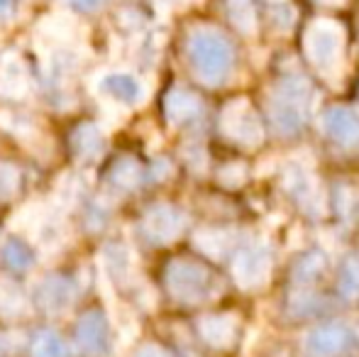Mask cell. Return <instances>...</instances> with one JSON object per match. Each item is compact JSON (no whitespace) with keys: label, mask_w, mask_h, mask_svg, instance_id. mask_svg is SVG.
Here are the masks:
<instances>
[{"label":"cell","mask_w":359,"mask_h":357,"mask_svg":"<svg viewBox=\"0 0 359 357\" xmlns=\"http://www.w3.org/2000/svg\"><path fill=\"white\" fill-rule=\"evenodd\" d=\"M49 210H52L49 201H27V203L10 218V228H13L15 233H22V235H27V238H32L39 225L44 223V218L49 215Z\"/></svg>","instance_id":"20"},{"label":"cell","mask_w":359,"mask_h":357,"mask_svg":"<svg viewBox=\"0 0 359 357\" xmlns=\"http://www.w3.org/2000/svg\"><path fill=\"white\" fill-rule=\"evenodd\" d=\"M90 90L98 103H113L120 108L137 105L147 98V86L137 74L128 69H105L90 79Z\"/></svg>","instance_id":"3"},{"label":"cell","mask_w":359,"mask_h":357,"mask_svg":"<svg viewBox=\"0 0 359 357\" xmlns=\"http://www.w3.org/2000/svg\"><path fill=\"white\" fill-rule=\"evenodd\" d=\"M34 299H37V306L49 316H62L72 309L74 299H76V289L74 284L67 279V276H44L42 281H37L34 286Z\"/></svg>","instance_id":"9"},{"label":"cell","mask_w":359,"mask_h":357,"mask_svg":"<svg viewBox=\"0 0 359 357\" xmlns=\"http://www.w3.org/2000/svg\"><path fill=\"white\" fill-rule=\"evenodd\" d=\"M86 194V181L81 174H64L57 184V191L52 196V203L59 210L67 213L69 208H74L76 203H81V196Z\"/></svg>","instance_id":"23"},{"label":"cell","mask_w":359,"mask_h":357,"mask_svg":"<svg viewBox=\"0 0 359 357\" xmlns=\"http://www.w3.org/2000/svg\"><path fill=\"white\" fill-rule=\"evenodd\" d=\"M323 133L340 144L359 142V115L350 108H330L323 115Z\"/></svg>","instance_id":"15"},{"label":"cell","mask_w":359,"mask_h":357,"mask_svg":"<svg viewBox=\"0 0 359 357\" xmlns=\"http://www.w3.org/2000/svg\"><path fill=\"white\" fill-rule=\"evenodd\" d=\"M0 260H3L5 267L13 269V271H27L34 267L32 250H29L20 238L5 240L3 248H0Z\"/></svg>","instance_id":"24"},{"label":"cell","mask_w":359,"mask_h":357,"mask_svg":"<svg viewBox=\"0 0 359 357\" xmlns=\"http://www.w3.org/2000/svg\"><path fill=\"white\" fill-rule=\"evenodd\" d=\"M137 357H171L169 353H166L164 348H159V345H154V343H147L140 348V353Z\"/></svg>","instance_id":"37"},{"label":"cell","mask_w":359,"mask_h":357,"mask_svg":"<svg viewBox=\"0 0 359 357\" xmlns=\"http://www.w3.org/2000/svg\"><path fill=\"white\" fill-rule=\"evenodd\" d=\"M284 186L288 194H291L306 210H318V206H320V194H318L316 179H313L311 172H306V167L291 164L286 172Z\"/></svg>","instance_id":"17"},{"label":"cell","mask_w":359,"mask_h":357,"mask_svg":"<svg viewBox=\"0 0 359 357\" xmlns=\"http://www.w3.org/2000/svg\"><path fill=\"white\" fill-rule=\"evenodd\" d=\"M198 333L210 348H227L237 335V318L227 314L203 316L198 321Z\"/></svg>","instance_id":"18"},{"label":"cell","mask_w":359,"mask_h":357,"mask_svg":"<svg viewBox=\"0 0 359 357\" xmlns=\"http://www.w3.org/2000/svg\"><path fill=\"white\" fill-rule=\"evenodd\" d=\"M108 181L115 191H135L142 184V167L137 164V159L133 157H120L118 162L110 167Z\"/></svg>","instance_id":"22"},{"label":"cell","mask_w":359,"mask_h":357,"mask_svg":"<svg viewBox=\"0 0 359 357\" xmlns=\"http://www.w3.org/2000/svg\"><path fill=\"white\" fill-rule=\"evenodd\" d=\"M166 289L179 301H203L213 294L215 279L194 260H174L166 267Z\"/></svg>","instance_id":"4"},{"label":"cell","mask_w":359,"mask_h":357,"mask_svg":"<svg viewBox=\"0 0 359 357\" xmlns=\"http://www.w3.org/2000/svg\"><path fill=\"white\" fill-rule=\"evenodd\" d=\"M20 189V172L18 167L8 162H0V201L15 196Z\"/></svg>","instance_id":"32"},{"label":"cell","mask_w":359,"mask_h":357,"mask_svg":"<svg viewBox=\"0 0 359 357\" xmlns=\"http://www.w3.org/2000/svg\"><path fill=\"white\" fill-rule=\"evenodd\" d=\"M25 348L22 330H0V357H18Z\"/></svg>","instance_id":"33"},{"label":"cell","mask_w":359,"mask_h":357,"mask_svg":"<svg viewBox=\"0 0 359 357\" xmlns=\"http://www.w3.org/2000/svg\"><path fill=\"white\" fill-rule=\"evenodd\" d=\"M271 271V255L264 245L252 243L237 252L232 262V276L242 289H257L269 279Z\"/></svg>","instance_id":"6"},{"label":"cell","mask_w":359,"mask_h":357,"mask_svg":"<svg viewBox=\"0 0 359 357\" xmlns=\"http://www.w3.org/2000/svg\"><path fill=\"white\" fill-rule=\"evenodd\" d=\"M110 218V203L108 201H93V203L88 206V210H86V228L93 230V233H98V230L105 228V223H108Z\"/></svg>","instance_id":"31"},{"label":"cell","mask_w":359,"mask_h":357,"mask_svg":"<svg viewBox=\"0 0 359 357\" xmlns=\"http://www.w3.org/2000/svg\"><path fill=\"white\" fill-rule=\"evenodd\" d=\"M32 357H69L67 343L62 340V335L54 330L44 328L32 338V348H29Z\"/></svg>","instance_id":"26"},{"label":"cell","mask_w":359,"mask_h":357,"mask_svg":"<svg viewBox=\"0 0 359 357\" xmlns=\"http://www.w3.org/2000/svg\"><path fill=\"white\" fill-rule=\"evenodd\" d=\"M15 13V0H0V18H10Z\"/></svg>","instance_id":"39"},{"label":"cell","mask_w":359,"mask_h":357,"mask_svg":"<svg viewBox=\"0 0 359 357\" xmlns=\"http://www.w3.org/2000/svg\"><path fill=\"white\" fill-rule=\"evenodd\" d=\"M110 0H67L69 8H74L76 13H98V10H103L105 5H108Z\"/></svg>","instance_id":"35"},{"label":"cell","mask_w":359,"mask_h":357,"mask_svg":"<svg viewBox=\"0 0 359 357\" xmlns=\"http://www.w3.org/2000/svg\"><path fill=\"white\" fill-rule=\"evenodd\" d=\"M39 47H79L81 25L67 13H52L39 20Z\"/></svg>","instance_id":"11"},{"label":"cell","mask_w":359,"mask_h":357,"mask_svg":"<svg viewBox=\"0 0 359 357\" xmlns=\"http://www.w3.org/2000/svg\"><path fill=\"white\" fill-rule=\"evenodd\" d=\"M320 3H330V5H337V3H342V0H320Z\"/></svg>","instance_id":"40"},{"label":"cell","mask_w":359,"mask_h":357,"mask_svg":"<svg viewBox=\"0 0 359 357\" xmlns=\"http://www.w3.org/2000/svg\"><path fill=\"white\" fill-rule=\"evenodd\" d=\"M279 98H286L291 100V103H298L303 105V108H308L311 105V98H313V90L308 86L303 79L293 76V79H284V81L279 83V88H276V93Z\"/></svg>","instance_id":"29"},{"label":"cell","mask_w":359,"mask_h":357,"mask_svg":"<svg viewBox=\"0 0 359 357\" xmlns=\"http://www.w3.org/2000/svg\"><path fill=\"white\" fill-rule=\"evenodd\" d=\"M347 328L340 323H323L318 328L308 330L301 343L303 357H335L347 345Z\"/></svg>","instance_id":"10"},{"label":"cell","mask_w":359,"mask_h":357,"mask_svg":"<svg viewBox=\"0 0 359 357\" xmlns=\"http://www.w3.org/2000/svg\"><path fill=\"white\" fill-rule=\"evenodd\" d=\"M105 149L103 128L95 123H81L72 133V152L79 162H95Z\"/></svg>","instance_id":"16"},{"label":"cell","mask_w":359,"mask_h":357,"mask_svg":"<svg viewBox=\"0 0 359 357\" xmlns=\"http://www.w3.org/2000/svg\"><path fill=\"white\" fill-rule=\"evenodd\" d=\"M164 113L171 125H191L201 118L203 105L196 93L186 88H171L164 98Z\"/></svg>","instance_id":"14"},{"label":"cell","mask_w":359,"mask_h":357,"mask_svg":"<svg viewBox=\"0 0 359 357\" xmlns=\"http://www.w3.org/2000/svg\"><path fill=\"white\" fill-rule=\"evenodd\" d=\"M0 314L5 318H18V316L27 314V299H25L22 289L8 279L0 281Z\"/></svg>","instance_id":"25"},{"label":"cell","mask_w":359,"mask_h":357,"mask_svg":"<svg viewBox=\"0 0 359 357\" xmlns=\"http://www.w3.org/2000/svg\"><path fill=\"white\" fill-rule=\"evenodd\" d=\"M227 245H230V235L225 230H201L196 235V248L203 255H208V257H222Z\"/></svg>","instance_id":"28"},{"label":"cell","mask_w":359,"mask_h":357,"mask_svg":"<svg viewBox=\"0 0 359 357\" xmlns=\"http://www.w3.org/2000/svg\"><path fill=\"white\" fill-rule=\"evenodd\" d=\"M337 289L345 299H357L359 296V262L357 260H347L340 269V279H337Z\"/></svg>","instance_id":"30"},{"label":"cell","mask_w":359,"mask_h":357,"mask_svg":"<svg viewBox=\"0 0 359 357\" xmlns=\"http://www.w3.org/2000/svg\"><path fill=\"white\" fill-rule=\"evenodd\" d=\"M100 274L108 281H118V284H128L135 276V255L133 250L128 248L120 240H113V243H105L103 252H100Z\"/></svg>","instance_id":"13"},{"label":"cell","mask_w":359,"mask_h":357,"mask_svg":"<svg viewBox=\"0 0 359 357\" xmlns=\"http://www.w3.org/2000/svg\"><path fill=\"white\" fill-rule=\"evenodd\" d=\"M76 348L83 355L95 357L105 355L110 350V323L105 314L100 311H88L76 323Z\"/></svg>","instance_id":"8"},{"label":"cell","mask_w":359,"mask_h":357,"mask_svg":"<svg viewBox=\"0 0 359 357\" xmlns=\"http://www.w3.org/2000/svg\"><path fill=\"white\" fill-rule=\"evenodd\" d=\"M118 20L125 25V27H140L137 20L142 22V15H140L137 10H133V8H125L123 13H118Z\"/></svg>","instance_id":"36"},{"label":"cell","mask_w":359,"mask_h":357,"mask_svg":"<svg viewBox=\"0 0 359 357\" xmlns=\"http://www.w3.org/2000/svg\"><path fill=\"white\" fill-rule=\"evenodd\" d=\"M184 225H186L184 210H179L171 203L151 206L142 218V230H144L147 240H151V243H156V245L174 243L181 235V230H184Z\"/></svg>","instance_id":"7"},{"label":"cell","mask_w":359,"mask_h":357,"mask_svg":"<svg viewBox=\"0 0 359 357\" xmlns=\"http://www.w3.org/2000/svg\"><path fill=\"white\" fill-rule=\"evenodd\" d=\"M342 44H345V32L332 20H316L308 25L303 34V49L311 64L320 72H332L340 64Z\"/></svg>","instance_id":"2"},{"label":"cell","mask_w":359,"mask_h":357,"mask_svg":"<svg viewBox=\"0 0 359 357\" xmlns=\"http://www.w3.org/2000/svg\"><path fill=\"white\" fill-rule=\"evenodd\" d=\"M0 128L5 133L15 135L20 142H32V140H37L42 135L32 115L20 113V110H0Z\"/></svg>","instance_id":"21"},{"label":"cell","mask_w":359,"mask_h":357,"mask_svg":"<svg viewBox=\"0 0 359 357\" xmlns=\"http://www.w3.org/2000/svg\"><path fill=\"white\" fill-rule=\"evenodd\" d=\"M222 133L240 144H259L264 128L247 100L237 98L222 110Z\"/></svg>","instance_id":"5"},{"label":"cell","mask_w":359,"mask_h":357,"mask_svg":"<svg viewBox=\"0 0 359 357\" xmlns=\"http://www.w3.org/2000/svg\"><path fill=\"white\" fill-rule=\"evenodd\" d=\"M29 93V76L27 67L20 59L18 52L8 49L0 57V95L8 100H20Z\"/></svg>","instance_id":"12"},{"label":"cell","mask_w":359,"mask_h":357,"mask_svg":"<svg viewBox=\"0 0 359 357\" xmlns=\"http://www.w3.org/2000/svg\"><path fill=\"white\" fill-rule=\"evenodd\" d=\"M227 18L245 34H252L257 29V15L252 0H227Z\"/></svg>","instance_id":"27"},{"label":"cell","mask_w":359,"mask_h":357,"mask_svg":"<svg viewBox=\"0 0 359 357\" xmlns=\"http://www.w3.org/2000/svg\"><path fill=\"white\" fill-rule=\"evenodd\" d=\"M189 62L194 74L208 86L222 83L232 72L235 52L227 37L215 27H194L189 34Z\"/></svg>","instance_id":"1"},{"label":"cell","mask_w":359,"mask_h":357,"mask_svg":"<svg viewBox=\"0 0 359 357\" xmlns=\"http://www.w3.org/2000/svg\"><path fill=\"white\" fill-rule=\"evenodd\" d=\"M306 110L308 108H303V105L274 95V100H271V123H274V128L279 130L281 135H293L301 130Z\"/></svg>","instance_id":"19"},{"label":"cell","mask_w":359,"mask_h":357,"mask_svg":"<svg viewBox=\"0 0 359 357\" xmlns=\"http://www.w3.org/2000/svg\"><path fill=\"white\" fill-rule=\"evenodd\" d=\"M169 174H171V164L169 162H164V159H161V162H156L154 164V177L156 179H164V177H169Z\"/></svg>","instance_id":"38"},{"label":"cell","mask_w":359,"mask_h":357,"mask_svg":"<svg viewBox=\"0 0 359 357\" xmlns=\"http://www.w3.org/2000/svg\"><path fill=\"white\" fill-rule=\"evenodd\" d=\"M320 269H323V260L318 255H311V257H306L298 264V279H316V274Z\"/></svg>","instance_id":"34"}]
</instances>
